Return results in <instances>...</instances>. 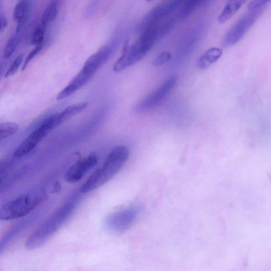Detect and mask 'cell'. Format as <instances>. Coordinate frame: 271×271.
Segmentation results:
<instances>
[{"label":"cell","instance_id":"1","mask_svg":"<svg viewBox=\"0 0 271 271\" xmlns=\"http://www.w3.org/2000/svg\"><path fill=\"white\" fill-rule=\"evenodd\" d=\"M117 46L118 42H112L88 58L82 69L58 94L57 99L60 100L70 97L89 82L100 67L109 60Z\"/></svg>","mask_w":271,"mask_h":271},{"label":"cell","instance_id":"2","mask_svg":"<svg viewBox=\"0 0 271 271\" xmlns=\"http://www.w3.org/2000/svg\"><path fill=\"white\" fill-rule=\"evenodd\" d=\"M130 150L125 146L115 147L104 162L81 187V193H86L95 190L110 181L125 164Z\"/></svg>","mask_w":271,"mask_h":271},{"label":"cell","instance_id":"3","mask_svg":"<svg viewBox=\"0 0 271 271\" xmlns=\"http://www.w3.org/2000/svg\"><path fill=\"white\" fill-rule=\"evenodd\" d=\"M141 35L134 44L124 47L121 56L114 63L115 72L123 71L139 62L150 52L159 40L161 39L158 27L154 25L141 31Z\"/></svg>","mask_w":271,"mask_h":271},{"label":"cell","instance_id":"4","mask_svg":"<svg viewBox=\"0 0 271 271\" xmlns=\"http://www.w3.org/2000/svg\"><path fill=\"white\" fill-rule=\"evenodd\" d=\"M46 199L42 190L21 195L0 206V220H10L23 217Z\"/></svg>","mask_w":271,"mask_h":271},{"label":"cell","instance_id":"5","mask_svg":"<svg viewBox=\"0 0 271 271\" xmlns=\"http://www.w3.org/2000/svg\"><path fill=\"white\" fill-rule=\"evenodd\" d=\"M264 10L248 11L226 33L223 39L222 46L224 47H232L240 42Z\"/></svg>","mask_w":271,"mask_h":271},{"label":"cell","instance_id":"6","mask_svg":"<svg viewBox=\"0 0 271 271\" xmlns=\"http://www.w3.org/2000/svg\"><path fill=\"white\" fill-rule=\"evenodd\" d=\"M178 78L173 76L168 79L158 89L149 95L136 107L137 112H144L157 107L163 101L174 89L178 83Z\"/></svg>","mask_w":271,"mask_h":271},{"label":"cell","instance_id":"7","mask_svg":"<svg viewBox=\"0 0 271 271\" xmlns=\"http://www.w3.org/2000/svg\"><path fill=\"white\" fill-rule=\"evenodd\" d=\"M53 130L50 122L47 119L44 120L42 124L30 134L16 149L15 157L20 158L28 154Z\"/></svg>","mask_w":271,"mask_h":271},{"label":"cell","instance_id":"8","mask_svg":"<svg viewBox=\"0 0 271 271\" xmlns=\"http://www.w3.org/2000/svg\"><path fill=\"white\" fill-rule=\"evenodd\" d=\"M98 158L94 154L79 160L67 171L65 180L70 184H74L84 177L85 174L97 164Z\"/></svg>","mask_w":271,"mask_h":271},{"label":"cell","instance_id":"9","mask_svg":"<svg viewBox=\"0 0 271 271\" xmlns=\"http://www.w3.org/2000/svg\"><path fill=\"white\" fill-rule=\"evenodd\" d=\"M138 212V209L134 207L114 214L108 219L107 225L114 231H125L132 224Z\"/></svg>","mask_w":271,"mask_h":271},{"label":"cell","instance_id":"10","mask_svg":"<svg viewBox=\"0 0 271 271\" xmlns=\"http://www.w3.org/2000/svg\"><path fill=\"white\" fill-rule=\"evenodd\" d=\"M247 0H228L218 17L220 24L226 23L239 11Z\"/></svg>","mask_w":271,"mask_h":271},{"label":"cell","instance_id":"11","mask_svg":"<svg viewBox=\"0 0 271 271\" xmlns=\"http://www.w3.org/2000/svg\"><path fill=\"white\" fill-rule=\"evenodd\" d=\"M222 50L218 47H212L206 51L199 58L197 66L200 70H206L217 62L222 55Z\"/></svg>","mask_w":271,"mask_h":271},{"label":"cell","instance_id":"12","mask_svg":"<svg viewBox=\"0 0 271 271\" xmlns=\"http://www.w3.org/2000/svg\"><path fill=\"white\" fill-rule=\"evenodd\" d=\"M31 9L29 0H20L13 10V17L17 24H26L28 20Z\"/></svg>","mask_w":271,"mask_h":271},{"label":"cell","instance_id":"13","mask_svg":"<svg viewBox=\"0 0 271 271\" xmlns=\"http://www.w3.org/2000/svg\"><path fill=\"white\" fill-rule=\"evenodd\" d=\"M58 12V1L57 0H52L45 9L42 16L41 22H40V23L47 26H48L56 18Z\"/></svg>","mask_w":271,"mask_h":271},{"label":"cell","instance_id":"14","mask_svg":"<svg viewBox=\"0 0 271 271\" xmlns=\"http://www.w3.org/2000/svg\"><path fill=\"white\" fill-rule=\"evenodd\" d=\"M22 34L15 32L6 43L3 52V58L9 59L14 54L22 39Z\"/></svg>","mask_w":271,"mask_h":271},{"label":"cell","instance_id":"15","mask_svg":"<svg viewBox=\"0 0 271 271\" xmlns=\"http://www.w3.org/2000/svg\"><path fill=\"white\" fill-rule=\"evenodd\" d=\"M203 0H186L182 5L179 14V18L184 20L187 18L202 3Z\"/></svg>","mask_w":271,"mask_h":271},{"label":"cell","instance_id":"16","mask_svg":"<svg viewBox=\"0 0 271 271\" xmlns=\"http://www.w3.org/2000/svg\"><path fill=\"white\" fill-rule=\"evenodd\" d=\"M18 130V125L13 122L0 123V142L16 134Z\"/></svg>","mask_w":271,"mask_h":271},{"label":"cell","instance_id":"17","mask_svg":"<svg viewBox=\"0 0 271 271\" xmlns=\"http://www.w3.org/2000/svg\"><path fill=\"white\" fill-rule=\"evenodd\" d=\"M47 27V26L40 23L36 27L32 34L31 43L32 45L37 46L44 44Z\"/></svg>","mask_w":271,"mask_h":271},{"label":"cell","instance_id":"18","mask_svg":"<svg viewBox=\"0 0 271 271\" xmlns=\"http://www.w3.org/2000/svg\"><path fill=\"white\" fill-rule=\"evenodd\" d=\"M24 56V54H20V55L16 58V59L14 60V62L12 63L9 67V69L7 71H6L5 75V77L6 78H8L15 75L18 71L20 65H21L22 63Z\"/></svg>","mask_w":271,"mask_h":271},{"label":"cell","instance_id":"19","mask_svg":"<svg viewBox=\"0 0 271 271\" xmlns=\"http://www.w3.org/2000/svg\"><path fill=\"white\" fill-rule=\"evenodd\" d=\"M171 57L172 55L170 52L168 51L162 52L155 58L153 64L156 67L161 66L169 62Z\"/></svg>","mask_w":271,"mask_h":271},{"label":"cell","instance_id":"20","mask_svg":"<svg viewBox=\"0 0 271 271\" xmlns=\"http://www.w3.org/2000/svg\"><path fill=\"white\" fill-rule=\"evenodd\" d=\"M271 0H253L248 6V11L264 10L270 2Z\"/></svg>","mask_w":271,"mask_h":271},{"label":"cell","instance_id":"21","mask_svg":"<svg viewBox=\"0 0 271 271\" xmlns=\"http://www.w3.org/2000/svg\"><path fill=\"white\" fill-rule=\"evenodd\" d=\"M44 44H40L39 45H38L36 46L35 49H33L29 54L28 56L26 58V60L25 61L24 64L22 67V70L24 71L26 70L27 66L29 64V63L31 62V60H32L34 58H35L38 54L41 52L43 48Z\"/></svg>","mask_w":271,"mask_h":271},{"label":"cell","instance_id":"22","mask_svg":"<svg viewBox=\"0 0 271 271\" xmlns=\"http://www.w3.org/2000/svg\"><path fill=\"white\" fill-rule=\"evenodd\" d=\"M7 25V19L4 16H0V33L4 31Z\"/></svg>","mask_w":271,"mask_h":271},{"label":"cell","instance_id":"23","mask_svg":"<svg viewBox=\"0 0 271 271\" xmlns=\"http://www.w3.org/2000/svg\"><path fill=\"white\" fill-rule=\"evenodd\" d=\"M5 174V166L2 163H0V185L2 184V182L4 178Z\"/></svg>","mask_w":271,"mask_h":271},{"label":"cell","instance_id":"24","mask_svg":"<svg viewBox=\"0 0 271 271\" xmlns=\"http://www.w3.org/2000/svg\"><path fill=\"white\" fill-rule=\"evenodd\" d=\"M147 1L148 2H151V1H153V0H147Z\"/></svg>","mask_w":271,"mask_h":271},{"label":"cell","instance_id":"25","mask_svg":"<svg viewBox=\"0 0 271 271\" xmlns=\"http://www.w3.org/2000/svg\"><path fill=\"white\" fill-rule=\"evenodd\" d=\"M0 74H1V69H0Z\"/></svg>","mask_w":271,"mask_h":271}]
</instances>
